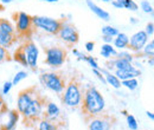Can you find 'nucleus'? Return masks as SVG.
Listing matches in <instances>:
<instances>
[{"mask_svg":"<svg viewBox=\"0 0 154 130\" xmlns=\"http://www.w3.org/2000/svg\"><path fill=\"white\" fill-rule=\"evenodd\" d=\"M84 62H87V63L91 66V69H97V70H100V69H101V68L98 66V64H97V60L93 56H85Z\"/></svg>","mask_w":154,"mask_h":130,"instance_id":"obj_30","label":"nucleus"},{"mask_svg":"<svg viewBox=\"0 0 154 130\" xmlns=\"http://www.w3.org/2000/svg\"><path fill=\"white\" fill-rule=\"evenodd\" d=\"M45 104H46V98L37 93L36 97L30 103V105L27 107V109L21 113L26 125H32L36 122H39L40 118H43Z\"/></svg>","mask_w":154,"mask_h":130,"instance_id":"obj_3","label":"nucleus"},{"mask_svg":"<svg viewBox=\"0 0 154 130\" xmlns=\"http://www.w3.org/2000/svg\"><path fill=\"white\" fill-rule=\"evenodd\" d=\"M56 36L69 46L76 45L79 40V33H78L76 27L74 25H71L69 23H64V21Z\"/></svg>","mask_w":154,"mask_h":130,"instance_id":"obj_8","label":"nucleus"},{"mask_svg":"<svg viewBox=\"0 0 154 130\" xmlns=\"http://www.w3.org/2000/svg\"><path fill=\"white\" fill-rule=\"evenodd\" d=\"M45 63L52 69H59L66 60V50L58 47V46H52L45 49Z\"/></svg>","mask_w":154,"mask_h":130,"instance_id":"obj_6","label":"nucleus"},{"mask_svg":"<svg viewBox=\"0 0 154 130\" xmlns=\"http://www.w3.org/2000/svg\"><path fill=\"white\" fill-rule=\"evenodd\" d=\"M145 32H146V35H147L148 37H152V36H153V33H154V24L152 23V21L147 24Z\"/></svg>","mask_w":154,"mask_h":130,"instance_id":"obj_34","label":"nucleus"},{"mask_svg":"<svg viewBox=\"0 0 154 130\" xmlns=\"http://www.w3.org/2000/svg\"><path fill=\"white\" fill-rule=\"evenodd\" d=\"M32 29H33L32 17L26 12H18L16 14V27H14L16 36L30 38L32 33Z\"/></svg>","mask_w":154,"mask_h":130,"instance_id":"obj_7","label":"nucleus"},{"mask_svg":"<svg viewBox=\"0 0 154 130\" xmlns=\"http://www.w3.org/2000/svg\"><path fill=\"white\" fill-rule=\"evenodd\" d=\"M87 122L89 130H110L115 122V118L107 113H100L91 117Z\"/></svg>","mask_w":154,"mask_h":130,"instance_id":"obj_10","label":"nucleus"},{"mask_svg":"<svg viewBox=\"0 0 154 130\" xmlns=\"http://www.w3.org/2000/svg\"><path fill=\"white\" fill-rule=\"evenodd\" d=\"M148 64H149L151 66H153V64H154V62H153V57H151V58L148 59Z\"/></svg>","mask_w":154,"mask_h":130,"instance_id":"obj_42","label":"nucleus"},{"mask_svg":"<svg viewBox=\"0 0 154 130\" xmlns=\"http://www.w3.org/2000/svg\"><path fill=\"white\" fill-rule=\"evenodd\" d=\"M121 85H123L125 88H127L131 91H134L135 89L139 86V82L136 78H131V79H126L121 82Z\"/></svg>","mask_w":154,"mask_h":130,"instance_id":"obj_23","label":"nucleus"},{"mask_svg":"<svg viewBox=\"0 0 154 130\" xmlns=\"http://www.w3.org/2000/svg\"><path fill=\"white\" fill-rule=\"evenodd\" d=\"M148 39H149V37L146 35L145 31H137L129 38V43H128L127 49L134 53H139L143 49V46L148 43Z\"/></svg>","mask_w":154,"mask_h":130,"instance_id":"obj_13","label":"nucleus"},{"mask_svg":"<svg viewBox=\"0 0 154 130\" xmlns=\"http://www.w3.org/2000/svg\"><path fill=\"white\" fill-rule=\"evenodd\" d=\"M129 21H131V24H137V20H136V18H134V17H132V18L129 19Z\"/></svg>","mask_w":154,"mask_h":130,"instance_id":"obj_41","label":"nucleus"},{"mask_svg":"<svg viewBox=\"0 0 154 130\" xmlns=\"http://www.w3.org/2000/svg\"><path fill=\"white\" fill-rule=\"evenodd\" d=\"M146 115H147V117H148V118H151L152 121L154 119V115H153V112L152 111H147L146 112Z\"/></svg>","mask_w":154,"mask_h":130,"instance_id":"obj_40","label":"nucleus"},{"mask_svg":"<svg viewBox=\"0 0 154 130\" xmlns=\"http://www.w3.org/2000/svg\"><path fill=\"white\" fill-rule=\"evenodd\" d=\"M40 83L48 88L49 90L54 91L56 93H62L64 91V88H65V79L63 77L62 74H58V72H45V74H42L40 77Z\"/></svg>","mask_w":154,"mask_h":130,"instance_id":"obj_4","label":"nucleus"},{"mask_svg":"<svg viewBox=\"0 0 154 130\" xmlns=\"http://www.w3.org/2000/svg\"><path fill=\"white\" fill-rule=\"evenodd\" d=\"M0 113H2L6 117V121H4V119L0 121V130H16L20 117V113L17 111V109L8 110L6 108Z\"/></svg>","mask_w":154,"mask_h":130,"instance_id":"obj_12","label":"nucleus"},{"mask_svg":"<svg viewBox=\"0 0 154 130\" xmlns=\"http://www.w3.org/2000/svg\"><path fill=\"white\" fill-rule=\"evenodd\" d=\"M38 130H60V124L49 121L48 118L43 117L39 119Z\"/></svg>","mask_w":154,"mask_h":130,"instance_id":"obj_20","label":"nucleus"},{"mask_svg":"<svg viewBox=\"0 0 154 130\" xmlns=\"http://www.w3.org/2000/svg\"><path fill=\"white\" fill-rule=\"evenodd\" d=\"M119 33V30L114 27V26H110V25H106L102 27V35L103 36H109V37H116Z\"/></svg>","mask_w":154,"mask_h":130,"instance_id":"obj_25","label":"nucleus"},{"mask_svg":"<svg viewBox=\"0 0 154 130\" xmlns=\"http://www.w3.org/2000/svg\"><path fill=\"white\" fill-rule=\"evenodd\" d=\"M72 53L77 57L78 60H84V58H85V55H83L82 52H79L77 49H74V50H72Z\"/></svg>","mask_w":154,"mask_h":130,"instance_id":"obj_36","label":"nucleus"},{"mask_svg":"<svg viewBox=\"0 0 154 130\" xmlns=\"http://www.w3.org/2000/svg\"><path fill=\"white\" fill-rule=\"evenodd\" d=\"M8 51H7V49H5V47H2V46H0V64L1 63H4L5 60H7L8 59Z\"/></svg>","mask_w":154,"mask_h":130,"instance_id":"obj_31","label":"nucleus"},{"mask_svg":"<svg viewBox=\"0 0 154 130\" xmlns=\"http://www.w3.org/2000/svg\"><path fill=\"white\" fill-rule=\"evenodd\" d=\"M102 1H104V2H109V1H112V0H102Z\"/></svg>","mask_w":154,"mask_h":130,"instance_id":"obj_45","label":"nucleus"},{"mask_svg":"<svg viewBox=\"0 0 154 130\" xmlns=\"http://www.w3.org/2000/svg\"><path fill=\"white\" fill-rule=\"evenodd\" d=\"M42 1H45V2H57L58 0H42Z\"/></svg>","mask_w":154,"mask_h":130,"instance_id":"obj_44","label":"nucleus"},{"mask_svg":"<svg viewBox=\"0 0 154 130\" xmlns=\"http://www.w3.org/2000/svg\"><path fill=\"white\" fill-rule=\"evenodd\" d=\"M12 86H13L12 82H5L4 86H2V95H8L11 89H12Z\"/></svg>","mask_w":154,"mask_h":130,"instance_id":"obj_33","label":"nucleus"},{"mask_svg":"<svg viewBox=\"0 0 154 130\" xmlns=\"http://www.w3.org/2000/svg\"><path fill=\"white\" fill-rule=\"evenodd\" d=\"M122 82V80H126V79H131V78H136L141 74V71L137 70L136 68L132 69V70H115V74H114Z\"/></svg>","mask_w":154,"mask_h":130,"instance_id":"obj_17","label":"nucleus"},{"mask_svg":"<svg viewBox=\"0 0 154 130\" xmlns=\"http://www.w3.org/2000/svg\"><path fill=\"white\" fill-rule=\"evenodd\" d=\"M142 52H143V55L146 57H153L154 56V40H151V41H148L145 46H143V49L141 50Z\"/></svg>","mask_w":154,"mask_h":130,"instance_id":"obj_26","label":"nucleus"},{"mask_svg":"<svg viewBox=\"0 0 154 130\" xmlns=\"http://www.w3.org/2000/svg\"><path fill=\"white\" fill-rule=\"evenodd\" d=\"M83 84L79 79L77 78H71L66 84H65V88H64V91H63V103L66 105V107H70V108H77L81 105V102H82V97H83Z\"/></svg>","mask_w":154,"mask_h":130,"instance_id":"obj_2","label":"nucleus"},{"mask_svg":"<svg viewBox=\"0 0 154 130\" xmlns=\"http://www.w3.org/2000/svg\"><path fill=\"white\" fill-rule=\"evenodd\" d=\"M94 47H95V43L94 41H87L85 43V50L88 52H93L94 51Z\"/></svg>","mask_w":154,"mask_h":130,"instance_id":"obj_35","label":"nucleus"},{"mask_svg":"<svg viewBox=\"0 0 154 130\" xmlns=\"http://www.w3.org/2000/svg\"><path fill=\"white\" fill-rule=\"evenodd\" d=\"M37 93L38 92L36 88H29V89H24L20 91L17 98V111L20 115L27 109V107L30 105V103L32 102V99L36 97Z\"/></svg>","mask_w":154,"mask_h":130,"instance_id":"obj_11","label":"nucleus"},{"mask_svg":"<svg viewBox=\"0 0 154 130\" xmlns=\"http://www.w3.org/2000/svg\"><path fill=\"white\" fill-rule=\"evenodd\" d=\"M5 109H6V105H5V102H4V99H2V97L0 95V112L4 111Z\"/></svg>","mask_w":154,"mask_h":130,"instance_id":"obj_38","label":"nucleus"},{"mask_svg":"<svg viewBox=\"0 0 154 130\" xmlns=\"http://www.w3.org/2000/svg\"><path fill=\"white\" fill-rule=\"evenodd\" d=\"M112 5H113L114 7H116V8H120V10H121V8H123V7H122V5H121L117 0H112Z\"/></svg>","mask_w":154,"mask_h":130,"instance_id":"obj_39","label":"nucleus"},{"mask_svg":"<svg viewBox=\"0 0 154 130\" xmlns=\"http://www.w3.org/2000/svg\"><path fill=\"white\" fill-rule=\"evenodd\" d=\"M14 60L17 62V63H19L21 64L23 66H26V68H29L27 66V62H26V56H25V51H24V47H23V45L18 47L17 50H16V52H14Z\"/></svg>","mask_w":154,"mask_h":130,"instance_id":"obj_22","label":"nucleus"},{"mask_svg":"<svg viewBox=\"0 0 154 130\" xmlns=\"http://www.w3.org/2000/svg\"><path fill=\"white\" fill-rule=\"evenodd\" d=\"M121 5H122V7L123 8H127V10H129V11H137L139 10V5L137 4H135L134 0H117Z\"/></svg>","mask_w":154,"mask_h":130,"instance_id":"obj_24","label":"nucleus"},{"mask_svg":"<svg viewBox=\"0 0 154 130\" xmlns=\"http://www.w3.org/2000/svg\"><path fill=\"white\" fill-rule=\"evenodd\" d=\"M43 117L48 118L51 122L58 123V118L60 117V109H59V107L56 103H54V102H46V104H45V112H44Z\"/></svg>","mask_w":154,"mask_h":130,"instance_id":"obj_14","label":"nucleus"},{"mask_svg":"<svg viewBox=\"0 0 154 130\" xmlns=\"http://www.w3.org/2000/svg\"><path fill=\"white\" fill-rule=\"evenodd\" d=\"M0 1H1L2 4H11L13 0H0Z\"/></svg>","mask_w":154,"mask_h":130,"instance_id":"obj_43","label":"nucleus"},{"mask_svg":"<svg viewBox=\"0 0 154 130\" xmlns=\"http://www.w3.org/2000/svg\"><path fill=\"white\" fill-rule=\"evenodd\" d=\"M116 57H120V58H125V59H127L128 62H133V55L132 53H129V52H117V55Z\"/></svg>","mask_w":154,"mask_h":130,"instance_id":"obj_32","label":"nucleus"},{"mask_svg":"<svg viewBox=\"0 0 154 130\" xmlns=\"http://www.w3.org/2000/svg\"><path fill=\"white\" fill-rule=\"evenodd\" d=\"M85 2H87V5H88V7L90 8V11H91L93 13H95L100 19H102V20H104V21L110 20V14H109L107 11H104L103 8H101L100 6H97L94 1H91V0H85Z\"/></svg>","mask_w":154,"mask_h":130,"instance_id":"obj_15","label":"nucleus"},{"mask_svg":"<svg viewBox=\"0 0 154 130\" xmlns=\"http://www.w3.org/2000/svg\"><path fill=\"white\" fill-rule=\"evenodd\" d=\"M117 55V51L115 50V47L112 44H103L101 46V56L109 59V58H114Z\"/></svg>","mask_w":154,"mask_h":130,"instance_id":"obj_21","label":"nucleus"},{"mask_svg":"<svg viewBox=\"0 0 154 130\" xmlns=\"http://www.w3.org/2000/svg\"><path fill=\"white\" fill-rule=\"evenodd\" d=\"M1 10H2V7H1V6H0V11H1Z\"/></svg>","mask_w":154,"mask_h":130,"instance_id":"obj_46","label":"nucleus"},{"mask_svg":"<svg viewBox=\"0 0 154 130\" xmlns=\"http://www.w3.org/2000/svg\"><path fill=\"white\" fill-rule=\"evenodd\" d=\"M128 43H129V37L126 35V33H121L119 32L117 36L113 39V44H114V47L119 49V50H125L128 47Z\"/></svg>","mask_w":154,"mask_h":130,"instance_id":"obj_18","label":"nucleus"},{"mask_svg":"<svg viewBox=\"0 0 154 130\" xmlns=\"http://www.w3.org/2000/svg\"><path fill=\"white\" fill-rule=\"evenodd\" d=\"M102 39H103V41H104L106 44H112V43H113V39H114V38H113V37H109V36H103V38H102Z\"/></svg>","mask_w":154,"mask_h":130,"instance_id":"obj_37","label":"nucleus"},{"mask_svg":"<svg viewBox=\"0 0 154 130\" xmlns=\"http://www.w3.org/2000/svg\"><path fill=\"white\" fill-rule=\"evenodd\" d=\"M32 24L33 27L39 29L49 35L56 36L63 24V20H58L50 17H42V16H35L32 17Z\"/></svg>","mask_w":154,"mask_h":130,"instance_id":"obj_5","label":"nucleus"},{"mask_svg":"<svg viewBox=\"0 0 154 130\" xmlns=\"http://www.w3.org/2000/svg\"><path fill=\"white\" fill-rule=\"evenodd\" d=\"M16 41H17L16 33H8V32H5V31L0 30V46H2L5 49H8Z\"/></svg>","mask_w":154,"mask_h":130,"instance_id":"obj_16","label":"nucleus"},{"mask_svg":"<svg viewBox=\"0 0 154 130\" xmlns=\"http://www.w3.org/2000/svg\"><path fill=\"white\" fill-rule=\"evenodd\" d=\"M100 70H101V72H102L103 76H104L107 84L112 85L114 89H120V88L122 86V85H121V80H120V79H119V78H117L113 72L107 71V70H104V69H100Z\"/></svg>","mask_w":154,"mask_h":130,"instance_id":"obj_19","label":"nucleus"},{"mask_svg":"<svg viewBox=\"0 0 154 130\" xmlns=\"http://www.w3.org/2000/svg\"><path fill=\"white\" fill-rule=\"evenodd\" d=\"M81 110L82 115L84 116V119L88 121L91 117L97 116L104 111L106 108V101L101 92L95 86H87L83 91V97L81 102Z\"/></svg>","mask_w":154,"mask_h":130,"instance_id":"obj_1","label":"nucleus"},{"mask_svg":"<svg viewBox=\"0 0 154 130\" xmlns=\"http://www.w3.org/2000/svg\"><path fill=\"white\" fill-rule=\"evenodd\" d=\"M23 47H24V51H25L27 66L30 69H32L33 71H36L38 69V57H39L38 46L36 45V43L32 39L27 38V40L23 44Z\"/></svg>","mask_w":154,"mask_h":130,"instance_id":"obj_9","label":"nucleus"},{"mask_svg":"<svg viewBox=\"0 0 154 130\" xmlns=\"http://www.w3.org/2000/svg\"><path fill=\"white\" fill-rule=\"evenodd\" d=\"M140 7H141V10H142L145 13L153 14V6L149 4L148 0H142V1L140 2Z\"/></svg>","mask_w":154,"mask_h":130,"instance_id":"obj_29","label":"nucleus"},{"mask_svg":"<svg viewBox=\"0 0 154 130\" xmlns=\"http://www.w3.org/2000/svg\"><path fill=\"white\" fill-rule=\"evenodd\" d=\"M26 77H27V72H26V71H18L17 74H14L13 79H12V84H13V85L19 84L20 82H21L23 79H25Z\"/></svg>","mask_w":154,"mask_h":130,"instance_id":"obj_28","label":"nucleus"},{"mask_svg":"<svg viewBox=\"0 0 154 130\" xmlns=\"http://www.w3.org/2000/svg\"><path fill=\"white\" fill-rule=\"evenodd\" d=\"M126 119H127V125H128L129 130H137V128H139L137 121H136V118H135L133 115L127 113L126 115Z\"/></svg>","mask_w":154,"mask_h":130,"instance_id":"obj_27","label":"nucleus"}]
</instances>
